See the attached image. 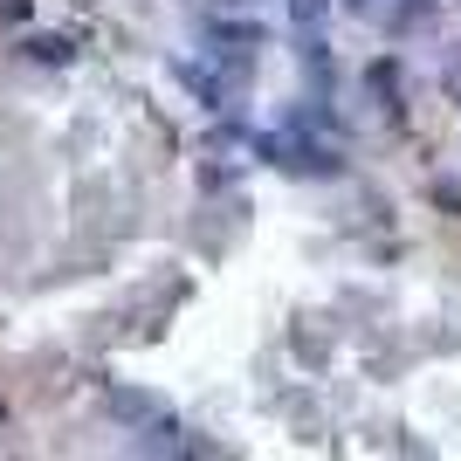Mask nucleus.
<instances>
[{
    "mask_svg": "<svg viewBox=\"0 0 461 461\" xmlns=\"http://www.w3.org/2000/svg\"><path fill=\"white\" fill-rule=\"evenodd\" d=\"M366 83H372V96H379V111L393 117V124H406V83H400V62L379 56V62L366 69Z\"/></svg>",
    "mask_w": 461,
    "mask_h": 461,
    "instance_id": "obj_3",
    "label": "nucleus"
},
{
    "mask_svg": "<svg viewBox=\"0 0 461 461\" xmlns=\"http://www.w3.org/2000/svg\"><path fill=\"white\" fill-rule=\"evenodd\" d=\"M434 207H441V213H455V221H461V173L434 179Z\"/></svg>",
    "mask_w": 461,
    "mask_h": 461,
    "instance_id": "obj_7",
    "label": "nucleus"
},
{
    "mask_svg": "<svg viewBox=\"0 0 461 461\" xmlns=\"http://www.w3.org/2000/svg\"><path fill=\"white\" fill-rule=\"evenodd\" d=\"M28 7L35 0H0V21H28Z\"/></svg>",
    "mask_w": 461,
    "mask_h": 461,
    "instance_id": "obj_11",
    "label": "nucleus"
},
{
    "mask_svg": "<svg viewBox=\"0 0 461 461\" xmlns=\"http://www.w3.org/2000/svg\"><path fill=\"white\" fill-rule=\"evenodd\" d=\"M111 413H117V420H152L158 406L145 400V393H111Z\"/></svg>",
    "mask_w": 461,
    "mask_h": 461,
    "instance_id": "obj_6",
    "label": "nucleus"
},
{
    "mask_svg": "<svg viewBox=\"0 0 461 461\" xmlns=\"http://www.w3.org/2000/svg\"><path fill=\"white\" fill-rule=\"evenodd\" d=\"M138 455H200V441H193L179 420L152 413V420H138Z\"/></svg>",
    "mask_w": 461,
    "mask_h": 461,
    "instance_id": "obj_2",
    "label": "nucleus"
},
{
    "mask_svg": "<svg viewBox=\"0 0 461 461\" xmlns=\"http://www.w3.org/2000/svg\"><path fill=\"white\" fill-rule=\"evenodd\" d=\"M0 427H7V400H0Z\"/></svg>",
    "mask_w": 461,
    "mask_h": 461,
    "instance_id": "obj_12",
    "label": "nucleus"
},
{
    "mask_svg": "<svg viewBox=\"0 0 461 461\" xmlns=\"http://www.w3.org/2000/svg\"><path fill=\"white\" fill-rule=\"evenodd\" d=\"M379 21H385V35H413L420 21H434V0H400V7L379 14Z\"/></svg>",
    "mask_w": 461,
    "mask_h": 461,
    "instance_id": "obj_5",
    "label": "nucleus"
},
{
    "mask_svg": "<svg viewBox=\"0 0 461 461\" xmlns=\"http://www.w3.org/2000/svg\"><path fill=\"white\" fill-rule=\"evenodd\" d=\"M345 14H358V21L372 14V21H379V14H385V0H345Z\"/></svg>",
    "mask_w": 461,
    "mask_h": 461,
    "instance_id": "obj_10",
    "label": "nucleus"
},
{
    "mask_svg": "<svg viewBox=\"0 0 461 461\" xmlns=\"http://www.w3.org/2000/svg\"><path fill=\"white\" fill-rule=\"evenodd\" d=\"M441 90H447V104L461 111V56H447V69H441Z\"/></svg>",
    "mask_w": 461,
    "mask_h": 461,
    "instance_id": "obj_9",
    "label": "nucleus"
},
{
    "mask_svg": "<svg viewBox=\"0 0 461 461\" xmlns=\"http://www.w3.org/2000/svg\"><path fill=\"white\" fill-rule=\"evenodd\" d=\"M21 56H28V62H49V69H62V62L77 56V41H69V35H28V41H21Z\"/></svg>",
    "mask_w": 461,
    "mask_h": 461,
    "instance_id": "obj_4",
    "label": "nucleus"
},
{
    "mask_svg": "<svg viewBox=\"0 0 461 461\" xmlns=\"http://www.w3.org/2000/svg\"><path fill=\"white\" fill-rule=\"evenodd\" d=\"M255 152L269 158V166H283V173H296V179H338V173H345L338 145L310 138L303 117H296V124H283V131H262V138H255Z\"/></svg>",
    "mask_w": 461,
    "mask_h": 461,
    "instance_id": "obj_1",
    "label": "nucleus"
},
{
    "mask_svg": "<svg viewBox=\"0 0 461 461\" xmlns=\"http://www.w3.org/2000/svg\"><path fill=\"white\" fill-rule=\"evenodd\" d=\"M324 7H330V0H289V14H296V28H317V21H324Z\"/></svg>",
    "mask_w": 461,
    "mask_h": 461,
    "instance_id": "obj_8",
    "label": "nucleus"
}]
</instances>
